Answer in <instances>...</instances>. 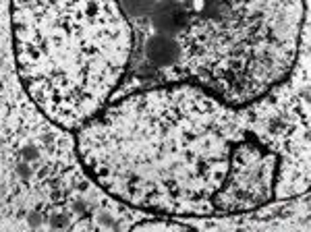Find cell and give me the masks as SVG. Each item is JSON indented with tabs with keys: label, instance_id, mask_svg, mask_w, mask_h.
Here are the masks:
<instances>
[{
	"label": "cell",
	"instance_id": "9",
	"mask_svg": "<svg viewBox=\"0 0 311 232\" xmlns=\"http://www.w3.org/2000/svg\"><path fill=\"white\" fill-rule=\"evenodd\" d=\"M27 220H29V226H40V224H42V213L31 211V213H29V218H27Z\"/></svg>",
	"mask_w": 311,
	"mask_h": 232
},
{
	"label": "cell",
	"instance_id": "3",
	"mask_svg": "<svg viewBox=\"0 0 311 232\" xmlns=\"http://www.w3.org/2000/svg\"><path fill=\"white\" fill-rule=\"evenodd\" d=\"M183 75L241 106L286 77L297 54L301 0H181Z\"/></svg>",
	"mask_w": 311,
	"mask_h": 232
},
{
	"label": "cell",
	"instance_id": "5",
	"mask_svg": "<svg viewBox=\"0 0 311 232\" xmlns=\"http://www.w3.org/2000/svg\"><path fill=\"white\" fill-rule=\"evenodd\" d=\"M156 0H118L120 11L125 13V17L131 19H145L149 11L154 8Z\"/></svg>",
	"mask_w": 311,
	"mask_h": 232
},
{
	"label": "cell",
	"instance_id": "6",
	"mask_svg": "<svg viewBox=\"0 0 311 232\" xmlns=\"http://www.w3.org/2000/svg\"><path fill=\"white\" fill-rule=\"evenodd\" d=\"M21 155H23L25 162H31V160L37 157V150H35V147H25V150L21 152Z\"/></svg>",
	"mask_w": 311,
	"mask_h": 232
},
{
	"label": "cell",
	"instance_id": "2",
	"mask_svg": "<svg viewBox=\"0 0 311 232\" xmlns=\"http://www.w3.org/2000/svg\"><path fill=\"white\" fill-rule=\"evenodd\" d=\"M15 54L31 96L62 125L96 110L129 60V25L112 0H15Z\"/></svg>",
	"mask_w": 311,
	"mask_h": 232
},
{
	"label": "cell",
	"instance_id": "8",
	"mask_svg": "<svg viewBox=\"0 0 311 232\" xmlns=\"http://www.w3.org/2000/svg\"><path fill=\"white\" fill-rule=\"evenodd\" d=\"M17 174L21 176V179H29V176H31V168L27 164H21V166H17Z\"/></svg>",
	"mask_w": 311,
	"mask_h": 232
},
{
	"label": "cell",
	"instance_id": "4",
	"mask_svg": "<svg viewBox=\"0 0 311 232\" xmlns=\"http://www.w3.org/2000/svg\"><path fill=\"white\" fill-rule=\"evenodd\" d=\"M145 58L154 69H174L178 62V46L168 35L154 33L145 42Z\"/></svg>",
	"mask_w": 311,
	"mask_h": 232
},
{
	"label": "cell",
	"instance_id": "7",
	"mask_svg": "<svg viewBox=\"0 0 311 232\" xmlns=\"http://www.w3.org/2000/svg\"><path fill=\"white\" fill-rule=\"evenodd\" d=\"M50 226H52V228H64V226H67V218L52 216V218H50Z\"/></svg>",
	"mask_w": 311,
	"mask_h": 232
},
{
	"label": "cell",
	"instance_id": "10",
	"mask_svg": "<svg viewBox=\"0 0 311 232\" xmlns=\"http://www.w3.org/2000/svg\"><path fill=\"white\" fill-rule=\"evenodd\" d=\"M102 224H104V226H108V228H116V224H114V222H112L108 216H102Z\"/></svg>",
	"mask_w": 311,
	"mask_h": 232
},
{
	"label": "cell",
	"instance_id": "1",
	"mask_svg": "<svg viewBox=\"0 0 311 232\" xmlns=\"http://www.w3.org/2000/svg\"><path fill=\"white\" fill-rule=\"evenodd\" d=\"M79 152L110 193L174 213H232L272 197L278 155L224 100L170 85L129 96L89 123Z\"/></svg>",
	"mask_w": 311,
	"mask_h": 232
},
{
	"label": "cell",
	"instance_id": "11",
	"mask_svg": "<svg viewBox=\"0 0 311 232\" xmlns=\"http://www.w3.org/2000/svg\"><path fill=\"white\" fill-rule=\"evenodd\" d=\"M75 209L81 211V209H85V206H83V203H75Z\"/></svg>",
	"mask_w": 311,
	"mask_h": 232
}]
</instances>
